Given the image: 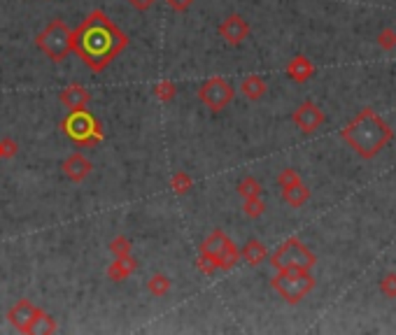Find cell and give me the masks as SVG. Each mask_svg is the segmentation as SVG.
<instances>
[{
    "label": "cell",
    "mask_w": 396,
    "mask_h": 335,
    "mask_svg": "<svg viewBox=\"0 0 396 335\" xmlns=\"http://www.w3.org/2000/svg\"><path fill=\"white\" fill-rule=\"evenodd\" d=\"M70 47L91 72H103L129 47V35L103 10H94L70 30Z\"/></svg>",
    "instance_id": "obj_1"
},
{
    "label": "cell",
    "mask_w": 396,
    "mask_h": 335,
    "mask_svg": "<svg viewBox=\"0 0 396 335\" xmlns=\"http://www.w3.org/2000/svg\"><path fill=\"white\" fill-rule=\"evenodd\" d=\"M394 131L389 129V124L380 114H375L373 109H362L352 124H347L343 129V140L357 151L362 158H373L380 154L382 149L392 142Z\"/></svg>",
    "instance_id": "obj_2"
},
{
    "label": "cell",
    "mask_w": 396,
    "mask_h": 335,
    "mask_svg": "<svg viewBox=\"0 0 396 335\" xmlns=\"http://www.w3.org/2000/svg\"><path fill=\"white\" fill-rule=\"evenodd\" d=\"M61 129L79 147H96L105 138L101 121L89 109H75V112L65 114L63 121H61Z\"/></svg>",
    "instance_id": "obj_3"
},
{
    "label": "cell",
    "mask_w": 396,
    "mask_h": 335,
    "mask_svg": "<svg viewBox=\"0 0 396 335\" xmlns=\"http://www.w3.org/2000/svg\"><path fill=\"white\" fill-rule=\"evenodd\" d=\"M271 286L284 301L294 305V303H301L315 289V277L310 275V270L284 268V270H278V275L271 279Z\"/></svg>",
    "instance_id": "obj_4"
},
{
    "label": "cell",
    "mask_w": 396,
    "mask_h": 335,
    "mask_svg": "<svg viewBox=\"0 0 396 335\" xmlns=\"http://www.w3.org/2000/svg\"><path fill=\"white\" fill-rule=\"evenodd\" d=\"M70 26L63 19H54L47 23V28L38 33L35 38V47L40 52H45L54 63H61V61L68 58V54H72L70 47Z\"/></svg>",
    "instance_id": "obj_5"
},
{
    "label": "cell",
    "mask_w": 396,
    "mask_h": 335,
    "mask_svg": "<svg viewBox=\"0 0 396 335\" xmlns=\"http://www.w3.org/2000/svg\"><path fill=\"white\" fill-rule=\"evenodd\" d=\"M200 257H208L215 261L217 270H231L240 261V249L236 247V242L224 233V230H212L200 245Z\"/></svg>",
    "instance_id": "obj_6"
},
{
    "label": "cell",
    "mask_w": 396,
    "mask_h": 335,
    "mask_svg": "<svg viewBox=\"0 0 396 335\" xmlns=\"http://www.w3.org/2000/svg\"><path fill=\"white\" fill-rule=\"evenodd\" d=\"M317 263V257L303 245L298 237H289L280 245L271 257V266L275 270H284V268H296V270H310Z\"/></svg>",
    "instance_id": "obj_7"
},
{
    "label": "cell",
    "mask_w": 396,
    "mask_h": 335,
    "mask_svg": "<svg viewBox=\"0 0 396 335\" xmlns=\"http://www.w3.org/2000/svg\"><path fill=\"white\" fill-rule=\"evenodd\" d=\"M198 98L210 112H222L224 107L231 105L236 98V89L231 87L224 77H210L208 82L200 84Z\"/></svg>",
    "instance_id": "obj_8"
},
{
    "label": "cell",
    "mask_w": 396,
    "mask_h": 335,
    "mask_svg": "<svg viewBox=\"0 0 396 335\" xmlns=\"http://www.w3.org/2000/svg\"><path fill=\"white\" fill-rule=\"evenodd\" d=\"M219 38H222L227 45H240V42L247 40L249 35V21L242 14H229L227 19L219 23L217 28Z\"/></svg>",
    "instance_id": "obj_9"
},
{
    "label": "cell",
    "mask_w": 396,
    "mask_h": 335,
    "mask_svg": "<svg viewBox=\"0 0 396 335\" xmlns=\"http://www.w3.org/2000/svg\"><path fill=\"white\" fill-rule=\"evenodd\" d=\"M40 312H42V310L35 305V303H30L28 298H21V301H17L14 305L10 307L8 321L17 328V331L28 333V326L33 324V319H35V316H38Z\"/></svg>",
    "instance_id": "obj_10"
},
{
    "label": "cell",
    "mask_w": 396,
    "mask_h": 335,
    "mask_svg": "<svg viewBox=\"0 0 396 335\" xmlns=\"http://www.w3.org/2000/svg\"><path fill=\"white\" fill-rule=\"evenodd\" d=\"M291 119H294V124L303 133H315L322 124H324V112H322L315 102L308 100V102H303V105L296 107V112L291 114Z\"/></svg>",
    "instance_id": "obj_11"
},
{
    "label": "cell",
    "mask_w": 396,
    "mask_h": 335,
    "mask_svg": "<svg viewBox=\"0 0 396 335\" xmlns=\"http://www.w3.org/2000/svg\"><path fill=\"white\" fill-rule=\"evenodd\" d=\"M61 170H63V175L68 177L70 182H75V184H79V182H84L91 175V170H94V166H91V161L84 154H79V151H75V154H70L68 158L63 161V166H61Z\"/></svg>",
    "instance_id": "obj_12"
},
{
    "label": "cell",
    "mask_w": 396,
    "mask_h": 335,
    "mask_svg": "<svg viewBox=\"0 0 396 335\" xmlns=\"http://www.w3.org/2000/svg\"><path fill=\"white\" fill-rule=\"evenodd\" d=\"M59 100L63 102L70 112H75V109H87V105L91 102V91L87 87H82V84H70V87H65L59 94Z\"/></svg>",
    "instance_id": "obj_13"
},
{
    "label": "cell",
    "mask_w": 396,
    "mask_h": 335,
    "mask_svg": "<svg viewBox=\"0 0 396 335\" xmlns=\"http://www.w3.org/2000/svg\"><path fill=\"white\" fill-rule=\"evenodd\" d=\"M138 270V261L126 254V257H114V263L107 266V279L110 282H124L133 272Z\"/></svg>",
    "instance_id": "obj_14"
},
{
    "label": "cell",
    "mask_w": 396,
    "mask_h": 335,
    "mask_svg": "<svg viewBox=\"0 0 396 335\" xmlns=\"http://www.w3.org/2000/svg\"><path fill=\"white\" fill-rule=\"evenodd\" d=\"M287 75L294 79V82L298 84H303V82H308L310 77L315 75V65H313V61L306 58V56H294L289 61V65H287Z\"/></svg>",
    "instance_id": "obj_15"
},
{
    "label": "cell",
    "mask_w": 396,
    "mask_h": 335,
    "mask_svg": "<svg viewBox=\"0 0 396 335\" xmlns=\"http://www.w3.org/2000/svg\"><path fill=\"white\" fill-rule=\"evenodd\" d=\"M266 82H264V77H259V75H249L242 79V84H240V94L245 96L247 100H261L266 96Z\"/></svg>",
    "instance_id": "obj_16"
},
{
    "label": "cell",
    "mask_w": 396,
    "mask_h": 335,
    "mask_svg": "<svg viewBox=\"0 0 396 335\" xmlns=\"http://www.w3.org/2000/svg\"><path fill=\"white\" fill-rule=\"evenodd\" d=\"M268 257V249L261 240H249L245 247L240 249V259H245L247 266H259L264 263Z\"/></svg>",
    "instance_id": "obj_17"
},
{
    "label": "cell",
    "mask_w": 396,
    "mask_h": 335,
    "mask_svg": "<svg viewBox=\"0 0 396 335\" xmlns=\"http://www.w3.org/2000/svg\"><path fill=\"white\" fill-rule=\"evenodd\" d=\"M282 200L291 207H303L310 200V188L298 182V184H291L287 188H282Z\"/></svg>",
    "instance_id": "obj_18"
},
{
    "label": "cell",
    "mask_w": 396,
    "mask_h": 335,
    "mask_svg": "<svg viewBox=\"0 0 396 335\" xmlns=\"http://www.w3.org/2000/svg\"><path fill=\"white\" fill-rule=\"evenodd\" d=\"M56 331H59L56 321H54V316L47 314L45 310H42V312L33 319V324L28 326V335L30 333H56Z\"/></svg>",
    "instance_id": "obj_19"
},
{
    "label": "cell",
    "mask_w": 396,
    "mask_h": 335,
    "mask_svg": "<svg viewBox=\"0 0 396 335\" xmlns=\"http://www.w3.org/2000/svg\"><path fill=\"white\" fill-rule=\"evenodd\" d=\"M170 188H173L175 196H185L194 188V180L189 177V173L185 170H178V173H173V177H170Z\"/></svg>",
    "instance_id": "obj_20"
},
{
    "label": "cell",
    "mask_w": 396,
    "mask_h": 335,
    "mask_svg": "<svg viewBox=\"0 0 396 335\" xmlns=\"http://www.w3.org/2000/svg\"><path fill=\"white\" fill-rule=\"evenodd\" d=\"M147 291H149L152 296H156V298L166 296L168 291H170V277L163 275V272H156V275H152L147 279Z\"/></svg>",
    "instance_id": "obj_21"
},
{
    "label": "cell",
    "mask_w": 396,
    "mask_h": 335,
    "mask_svg": "<svg viewBox=\"0 0 396 335\" xmlns=\"http://www.w3.org/2000/svg\"><path fill=\"white\" fill-rule=\"evenodd\" d=\"M242 212L249 219H259L266 212V203L261 196H252V198H242Z\"/></svg>",
    "instance_id": "obj_22"
},
{
    "label": "cell",
    "mask_w": 396,
    "mask_h": 335,
    "mask_svg": "<svg viewBox=\"0 0 396 335\" xmlns=\"http://www.w3.org/2000/svg\"><path fill=\"white\" fill-rule=\"evenodd\" d=\"M238 193H240L242 198H252V196H261L264 193V186L259 184V180L254 177H245L238 182Z\"/></svg>",
    "instance_id": "obj_23"
},
{
    "label": "cell",
    "mask_w": 396,
    "mask_h": 335,
    "mask_svg": "<svg viewBox=\"0 0 396 335\" xmlns=\"http://www.w3.org/2000/svg\"><path fill=\"white\" fill-rule=\"evenodd\" d=\"M154 96L158 100H173L175 96H178V87H175V82H170V79H161V82L154 84Z\"/></svg>",
    "instance_id": "obj_24"
},
{
    "label": "cell",
    "mask_w": 396,
    "mask_h": 335,
    "mask_svg": "<svg viewBox=\"0 0 396 335\" xmlns=\"http://www.w3.org/2000/svg\"><path fill=\"white\" fill-rule=\"evenodd\" d=\"M131 249H133V245L126 235H117L112 242H110V252H112L114 257H126V254H131Z\"/></svg>",
    "instance_id": "obj_25"
},
{
    "label": "cell",
    "mask_w": 396,
    "mask_h": 335,
    "mask_svg": "<svg viewBox=\"0 0 396 335\" xmlns=\"http://www.w3.org/2000/svg\"><path fill=\"white\" fill-rule=\"evenodd\" d=\"M301 182V175L296 173L294 168H284V170H280V175H278V184L280 188H287L291 184H298Z\"/></svg>",
    "instance_id": "obj_26"
},
{
    "label": "cell",
    "mask_w": 396,
    "mask_h": 335,
    "mask_svg": "<svg viewBox=\"0 0 396 335\" xmlns=\"http://www.w3.org/2000/svg\"><path fill=\"white\" fill-rule=\"evenodd\" d=\"M377 45H380L385 52H392V50H396V33H394L392 28L380 30V35H377Z\"/></svg>",
    "instance_id": "obj_27"
},
{
    "label": "cell",
    "mask_w": 396,
    "mask_h": 335,
    "mask_svg": "<svg viewBox=\"0 0 396 335\" xmlns=\"http://www.w3.org/2000/svg\"><path fill=\"white\" fill-rule=\"evenodd\" d=\"M380 291L387 298H396V272H387L380 279Z\"/></svg>",
    "instance_id": "obj_28"
},
{
    "label": "cell",
    "mask_w": 396,
    "mask_h": 335,
    "mask_svg": "<svg viewBox=\"0 0 396 335\" xmlns=\"http://www.w3.org/2000/svg\"><path fill=\"white\" fill-rule=\"evenodd\" d=\"M17 151H19V144H17L12 138L0 140V154H3V158H14Z\"/></svg>",
    "instance_id": "obj_29"
},
{
    "label": "cell",
    "mask_w": 396,
    "mask_h": 335,
    "mask_svg": "<svg viewBox=\"0 0 396 335\" xmlns=\"http://www.w3.org/2000/svg\"><path fill=\"white\" fill-rule=\"evenodd\" d=\"M198 270L200 272H203V275H215V272H217V266H215V261H212V259H208V257H198Z\"/></svg>",
    "instance_id": "obj_30"
},
{
    "label": "cell",
    "mask_w": 396,
    "mask_h": 335,
    "mask_svg": "<svg viewBox=\"0 0 396 335\" xmlns=\"http://www.w3.org/2000/svg\"><path fill=\"white\" fill-rule=\"evenodd\" d=\"M194 3H196V0H166V5L173 12H187Z\"/></svg>",
    "instance_id": "obj_31"
},
{
    "label": "cell",
    "mask_w": 396,
    "mask_h": 335,
    "mask_svg": "<svg viewBox=\"0 0 396 335\" xmlns=\"http://www.w3.org/2000/svg\"><path fill=\"white\" fill-rule=\"evenodd\" d=\"M126 3L131 5L133 10H138V12H147L152 10L156 5V0H126Z\"/></svg>",
    "instance_id": "obj_32"
},
{
    "label": "cell",
    "mask_w": 396,
    "mask_h": 335,
    "mask_svg": "<svg viewBox=\"0 0 396 335\" xmlns=\"http://www.w3.org/2000/svg\"><path fill=\"white\" fill-rule=\"evenodd\" d=\"M0 158H3V154H0Z\"/></svg>",
    "instance_id": "obj_33"
}]
</instances>
